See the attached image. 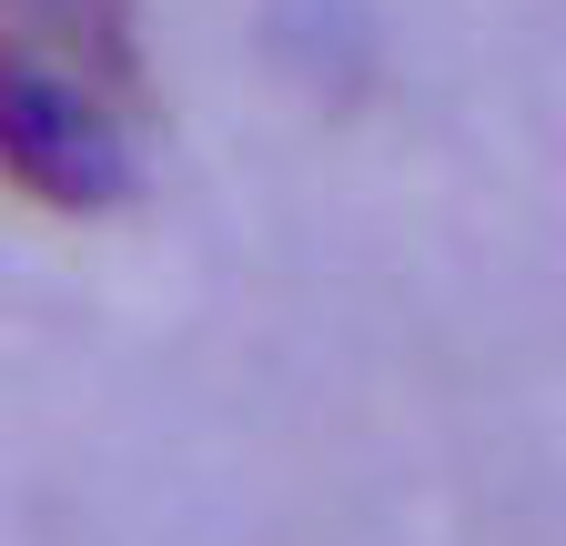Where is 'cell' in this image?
Returning a JSON list of instances; mask_svg holds the SVG:
<instances>
[{
  "instance_id": "obj_1",
  "label": "cell",
  "mask_w": 566,
  "mask_h": 546,
  "mask_svg": "<svg viewBox=\"0 0 566 546\" xmlns=\"http://www.w3.org/2000/svg\"><path fill=\"white\" fill-rule=\"evenodd\" d=\"M0 172L61 213H102L132 192V112L0 31Z\"/></svg>"
},
{
  "instance_id": "obj_2",
  "label": "cell",
  "mask_w": 566,
  "mask_h": 546,
  "mask_svg": "<svg viewBox=\"0 0 566 546\" xmlns=\"http://www.w3.org/2000/svg\"><path fill=\"white\" fill-rule=\"evenodd\" d=\"M0 31L51 51L61 72H82L122 112H142V41H132V0H0Z\"/></svg>"
}]
</instances>
